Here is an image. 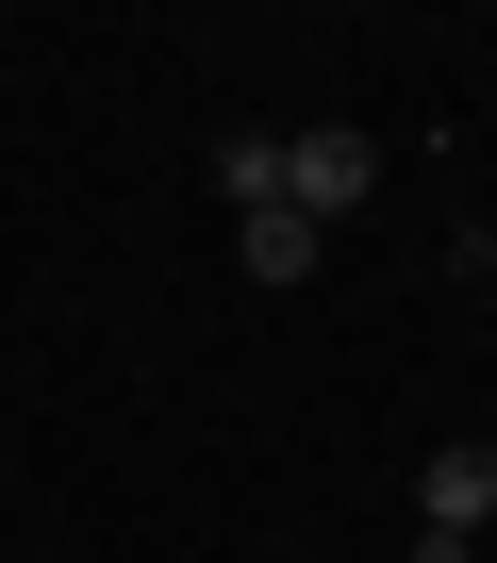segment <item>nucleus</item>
Segmentation results:
<instances>
[{
	"mask_svg": "<svg viewBox=\"0 0 497 563\" xmlns=\"http://www.w3.org/2000/svg\"><path fill=\"white\" fill-rule=\"evenodd\" d=\"M216 199L232 216H283V133H216Z\"/></svg>",
	"mask_w": 497,
	"mask_h": 563,
	"instance_id": "3",
	"label": "nucleus"
},
{
	"mask_svg": "<svg viewBox=\"0 0 497 563\" xmlns=\"http://www.w3.org/2000/svg\"><path fill=\"white\" fill-rule=\"evenodd\" d=\"M248 282H316V216H248Z\"/></svg>",
	"mask_w": 497,
	"mask_h": 563,
	"instance_id": "4",
	"label": "nucleus"
},
{
	"mask_svg": "<svg viewBox=\"0 0 497 563\" xmlns=\"http://www.w3.org/2000/svg\"><path fill=\"white\" fill-rule=\"evenodd\" d=\"M365 199H382V150H365V133H349V117H332V133H299V150H283V216H316V232H332V216H365Z\"/></svg>",
	"mask_w": 497,
	"mask_h": 563,
	"instance_id": "1",
	"label": "nucleus"
},
{
	"mask_svg": "<svg viewBox=\"0 0 497 563\" xmlns=\"http://www.w3.org/2000/svg\"><path fill=\"white\" fill-rule=\"evenodd\" d=\"M481 514H497V448H431V481H415V530H431V547H464Z\"/></svg>",
	"mask_w": 497,
	"mask_h": 563,
	"instance_id": "2",
	"label": "nucleus"
}]
</instances>
